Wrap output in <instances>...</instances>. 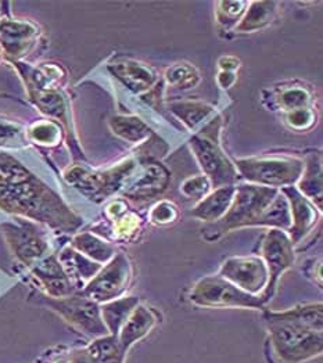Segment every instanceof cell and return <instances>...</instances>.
I'll return each instance as SVG.
<instances>
[{
  "label": "cell",
  "instance_id": "obj_25",
  "mask_svg": "<svg viewBox=\"0 0 323 363\" xmlns=\"http://www.w3.org/2000/svg\"><path fill=\"white\" fill-rule=\"evenodd\" d=\"M71 247L100 265L107 264L116 255V247L111 242H106L90 232L78 233L72 239Z\"/></svg>",
  "mask_w": 323,
  "mask_h": 363
},
{
  "label": "cell",
  "instance_id": "obj_22",
  "mask_svg": "<svg viewBox=\"0 0 323 363\" xmlns=\"http://www.w3.org/2000/svg\"><path fill=\"white\" fill-rule=\"evenodd\" d=\"M141 303L139 297H119L109 303H100L102 320L110 335L117 337L119 330L133 312V309Z\"/></svg>",
  "mask_w": 323,
  "mask_h": 363
},
{
  "label": "cell",
  "instance_id": "obj_32",
  "mask_svg": "<svg viewBox=\"0 0 323 363\" xmlns=\"http://www.w3.org/2000/svg\"><path fill=\"white\" fill-rule=\"evenodd\" d=\"M27 138L43 146H55L61 139L60 126L53 121H40L33 123L27 132Z\"/></svg>",
  "mask_w": 323,
  "mask_h": 363
},
{
  "label": "cell",
  "instance_id": "obj_13",
  "mask_svg": "<svg viewBox=\"0 0 323 363\" xmlns=\"http://www.w3.org/2000/svg\"><path fill=\"white\" fill-rule=\"evenodd\" d=\"M38 33V28L28 21L0 20V55L11 62H17L32 49Z\"/></svg>",
  "mask_w": 323,
  "mask_h": 363
},
{
  "label": "cell",
  "instance_id": "obj_35",
  "mask_svg": "<svg viewBox=\"0 0 323 363\" xmlns=\"http://www.w3.org/2000/svg\"><path fill=\"white\" fill-rule=\"evenodd\" d=\"M167 79L170 81V84L180 89H187L196 85V82L199 81V75L195 68L189 67L187 64H177L168 69Z\"/></svg>",
  "mask_w": 323,
  "mask_h": 363
},
{
  "label": "cell",
  "instance_id": "obj_5",
  "mask_svg": "<svg viewBox=\"0 0 323 363\" xmlns=\"http://www.w3.org/2000/svg\"><path fill=\"white\" fill-rule=\"evenodd\" d=\"M235 167L239 175L251 184L280 190L297 184L304 161L292 157H260L237 160Z\"/></svg>",
  "mask_w": 323,
  "mask_h": 363
},
{
  "label": "cell",
  "instance_id": "obj_7",
  "mask_svg": "<svg viewBox=\"0 0 323 363\" xmlns=\"http://www.w3.org/2000/svg\"><path fill=\"white\" fill-rule=\"evenodd\" d=\"M190 301L202 308H248L264 309L261 296H251L224 277L207 276L200 279L190 291Z\"/></svg>",
  "mask_w": 323,
  "mask_h": 363
},
{
  "label": "cell",
  "instance_id": "obj_1",
  "mask_svg": "<svg viewBox=\"0 0 323 363\" xmlns=\"http://www.w3.org/2000/svg\"><path fill=\"white\" fill-rule=\"evenodd\" d=\"M0 210L61 232H75L82 225V219L59 194L35 175L21 183L0 187Z\"/></svg>",
  "mask_w": 323,
  "mask_h": 363
},
{
  "label": "cell",
  "instance_id": "obj_17",
  "mask_svg": "<svg viewBox=\"0 0 323 363\" xmlns=\"http://www.w3.org/2000/svg\"><path fill=\"white\" fill-rule=\"evenodd\" d=\"M170 172L168 169L157 162L147 164L142 177L135 182L129 189H125L124 196L131 200H148L157 197L170 184Z\"/></svg>",
  "mask_w": 323,
  "mask_h": 363
},
{
  "label": "cell",
  "instance_id": "obj_40",
  "mask_svg": "<svg viewBox=\"0 0 323 363\" xmlns=\"http://www.w3.org/2000/svg\"><path fill=\"white\" fill-rule=\"evenodd\" d=\"M67 357H68V363H94L92 357L89 355L87 348L72 351V352L67 354Z\"/></svg>",
  "mask_w": 323,
  "mask_h": 363
},
{
  "label": "cell",
  "instance_id": "obj_14",
  "mask_svg": "<svg viewBox=\"0 0 323 363\" xmlns=\"http://www.w3.org/2000/svg\"><path fill=\"white\" fill-rule=\"evenodd\" d=\"M280 191L285 194V197L289 201L292 226L288 235L295 245L315 228V225L319 220L321 211L307 197H304L294 186L283 187L280 189Z\"/></svg>",
  "mask_w": 323,
  "mask_h": 363
},
{
  "label": "cell",
  "instance_id": "obj_39",
  "mask_svg": "<svg viewBox=\"0 0 323 363\" xmlns=\"http://www.w3.org/2000/svg\"><path fill=\"white\" fill-rule=\"evenodd\" d=\"M315 113L310 107H305L288 113L286 122L295 130H307L315 123Z\"/></svg>",
  "mask_w": 323,
  "mask_h": 363
},
{
  "label": "cell",
  "instance_id": "obj_16",
  "mask_svg": "<svg viewBox=\"0 0 323 363\" xmlns=\"http://www.w3.org/2000/svg\"><path fill=\"white\" fill-rule=\"evenodd\" d=\"M158 323V315L145 305H138L122 329L117 335L118 342L124 354L126 355L128 351L141 340H143L148 333L155 328Z\"/></svg>",
  "mask_w": 323,
  "mask_h": 363
},
{
  "label": "cell",
  "instance_id": "obj_36",
  "mask_svg": "<svg viewBox=\"0 0 323 363\" xmlns=\"http://www.w3.org/2000/svg\"><path fill=\"white\" fill-rule=\"evenodd\" d=\"M150 222L157 225V226H165L177 222L179 218V211H177L175 204L170 201H160L155 204L151 211H150Z\"/></svg>",
  "mask_w": 323,
  "mask_h": 363
},
{
  "label": "cell",
  "instance_id": "obj_3",
  "mask_svg": "<svg viewBox=\"0 0 323 363\" xmlns=\"http://www.w3.org/2000/svg\"><path fill=\"white\" fill-rule=\"evenodd\" d=\"M278 193L279 189L251 183L236 187L235 197L229 210L221 220L215 222L209 228L215 235L214 239L235 229L258 226L263 213L275 200Z\"/></svg>",
  "mask_w": 323,
  "mask_h": 363
},
{
  "label": "cell",
  "instance_id": "obj_20",
  "mask_svg": "<svg viewBox=\"0 0 323 363\" xmlns=\"http://www.w3.org/2000/svg\"><path fill=\"white\" fill-rule=\"evenodd\" d=\"M110 72L119 79L129 91L143 93L155 84V75L150 68L136 61H122L109 65Z\"/></svg>",
  "mask_w": 323,
  "mask_h": 363
},
{
  "label": "cell",
  "instance_id": "obj_19",
  "mask_svg": "<svg viewBox=\"0 0 323 363\" xmlns=\"http://www.w3.org/2000/svg\"><path fill=\"white\" fill-rule=\"evenodd\" d=\"M62 269L77 287V290L84 289L89 281L102 269V265L93 262L92 259L74 250L71 245L65 247L58 257Z\"/></svg>",
  "mask_w": 323,
  "mask_h": 363
},
{
  "label": "cell",
  "instance_id": "obj_6",
  "mask_svg": "<svg viewBox=\"0 0 323 363\" xmlns=\"http://www.w3.org/2000/svg\"><path fill=\"white\" fill-rule=\"evenodd\" d=\"M135 167L136 162L133 160H126L106 171H92L77 165L65 171L64 178L90 201L102 203L122 189V184L133 172Z\"/></svg>",
  "mask_w": 323,
  "mask_h": 363
},
{
  "label": "cell",
  "instance_id": "obj_34",
  "mask_svg": "<svg viewBox=\"0 0 323 363\" xmlns=\"http://www.w3.org/2000/svg\"><path fill=\"white\" fill-rule=\"evenodd\" d=\"M276 100H278L279 107H282L283 110L290 113L294 110L308 107L311 103V96L304 88H290V89L282 91Z\"/></svg>",
  "mask_w": 323,
  "mask_h": 363
},
{
  "label": "cell",
  "instance_id": "obj_27",
  "mask_svg": "<svg viewBox=\"0 0 323 363\" xmlns=\"http://www.w3.org/2000/svg\"><path fill=\"white\" fill-rule=\"evenodd\" d=\"M31 100L46 116L65 121L67 103L58 89H28Z\"/></svg>",
  "mask_w": 323,
  "mask_h": 363
},
{
  "label": "cell",
  "instance_id": "obj_18",
  "mask_svg": "<svg viewBox=\"0 0 323 363\" xmlns=\"http://www.w3.org/2000/svg\"><path fill=\"white\" fill-rule=\"evenodd\" d=\"M235 191L236 186H224L215 189L197 203L190 215L208 223H215L221 220L234 201Z\"/></svg>",
  "mask_w": 323,
  "mask_h": 363
},
{
  "label": "cell",
  "instance_id": "obj_23",
  "mask_svg": "<svg viewBox=\"0 0 323 363\" xmlns=\"http://www.w3.org/2000/svg\"><path fill=\"white\" fill-rule=\"evenodd\" d=\"M264 318L280 319V320H289V322H294V323L304 325V326L311 328V329H314V330L323 332L322 303L298 305V306H295V308L288 309V311H283V312L265 311Z\"/></svg>",
  "mask_w": 323,
  "mask_h": 363
},
{
  "label": "cell",
  "instance_id": "obj_4",
  "mask_svg": "<svg viewBox=\"0 0 323 363\" xmlns=\"http://www.w3.org/2000/svg\"><path fill=\"white\" fill-rule=\"evenodd\" d=\"M219 125L221 117L209 122L190 140V147L202 169L204 171V177L208 178L211 186L217 189L224 186H235L239 179L235 164L222 152L218 143Z\"/></svg>",
  "mask_w": 323,
  "mask_h": 363
},
{
  "label": "cell",
  "instance_id": "obj_29",
  "mask_svg": "<svg viewBox=\"0 0 323 363\" xmlns=\"http://www.w3.org/2000/svg\"><path fill=\"white\" fill-rule=\"evenodd\" d=\"M258 226H268L270 229H280L285 232L290 230L292 218H290V207L285 194L279 190L275 200L265 210Z\"/></svg>",
  "mask_w": 323,
  "mask_h": 363
},
{
  "label": "cell",
  "instance_id": "obj_28",
  "mask_svg": "<svg viewBox=\"0 0 323 363\" xmlns=\"http://www.w3.org/2000/svg\"><path fill=\"white\" fill-rule=\"evenodd\" d=\"M87 350L94 363H124L126 358L119 347L117 337L110 334L94 338Z\"/></svg>",
  "mask_w": 323,
  "mask_h": 363
},
{
  "label": "cell",
  "instance_id": "obj_15",
  "mask_svg": "<svg viewBox=\"0 0 323 363\" xmlns=\"http://www.w3.org/2000/svg\"><path fill=\"white\" fill-rule=\"evenodd\" d=\"M32 274L46 291L48 297L62 298L77 293V287L72 284L56 255L43 258L32 268Z\"/></svg>",
  "mask_w": 323,
  "mask_h": 363
},
{
  "label": "cell",
  "instance_id": "obj_31",
  "mask_svg": "<svg viewBox=\"0 0 323 363\" xmlns=\"http://www.w3.org/2000/svg\"><path fill=\"white\" fill-rule=\"evenodd\" d=\"M248 1H218L217 21L222 28H234L246 13Z\"/></svg>",
  "mask_w": 323,
  "mask_h": 363
},
{
  "label": "cell",
  "instance_id": "obj_37",
  "mask_svg": "<svg viewBox=\"0 0 323 363\" xmlns=\"http://www.w3.org/2000/svg\"><path fill=\"white\" fill-rule=\"evenodd\" d=\"M139 220L141 219L136 215L128 211L114 219V238L124 240L132 238L139 230Z\"/></svg>",
  "mask_w": 323,
  "mask_h": 363
},
{
  "label": "cell",
  "instance_id": "obj_41",
  "mask_svg": "<svg viewBox=\"0 0 323 363\" xmlns=\"http://www.w3.org/2000/svg\"><path fill=\"white\" fill-rule=\"evenodd\" d=\"M236 75L234 71H221L218 75V84L221 88L228 89L235 84Z\"/></svg>",
  "mask_w": 323,
  "mask_h": 363
},
{
  "label": "cell",
  "instance_id": "obj_2",
  "mask_svg": "<svg viewBox=\"0 0 323 363\" xmlns=\"http://www.w3.org/2000/svg\"><path fill=\"white\" fill-rule=\"evenodd\" d=\"M270 354L278 363H305L321 357L323 332L289 320L264 318Z\"/></svg>",
  "mask_w": 323,
  "mask_h": 363
},
{
  "label": "cell",
  "instance_id": "obj_33",
  "mask_svg": "<svg viewBox=\"0 0 323 363\" xmlns=\"http://www.w3.org/2000/svg\"><path fill=\"white\" fill-rule=\"evenodd\" d=\"M27 146V132L14 122L0 120V147L23 149Z\"/></svg>",
  "mask_w": 323,
  "mask_h": 363
},
{
  "label": "cell",
  "instance_id": "obj_12",
  "mask_svg": "<svg viewBox=\"0 0 323 363\" xmlns=\"http://www.w3.org/2000/svg\"><path fill=\"white\" fill-rule=\"evenodd\" d=\"M219 276L251 296H261L268 284L264 261L254 255L226 259L219 269Z\"/></svg>",
  "mask_w": 323,
  "mask_h": 363
},
{
  "label": "cell",
  "instance_id": "obj_30",
  "mask_svg": "<svg viewBox=\"0 0 323 363\" xmlns=\"http://www.w3.org/2000/svg\"><path fill=\"white\" fill-rule=\"evenodd\" d=\"M110 126L117 136L129 143H141L151 135V129L138 117H114Z\"/></svg>",
  "mask_w": 323,
  "mask_h": 363
},
{
  "label": "cell",
  "instance_id": "obj_8",
  "mask_svg": "<svg viewBox=\"0 0 323 363\" xmlns=\"http://www.w3.org/2000/svg\"><path fill=\"white\" fill-rule=\"evenodd\" d=\"M42 303L59 313L67 323L89 338L94 340L109 334L102 320L100 303H94L82 294L75 293L62 298L45 296L42 297Z\"/></svg>",
  "mask_w": 323,
  "mask_h": 363
},
{
  "label": "cell",
  "instance_id": "obj_11",
  "mask_svg": "<svg viewBox=\"0 0 323 363\" xmlns=\"http://www.w3.org/2000/svg\"><path fill=\"white\" fill-rule=\"evenodd\" d=\"M132 280V265L126 254L118 252L82 289V296L104 303L122 297Z\"/></svg>",
  "mask_w": 323,
  "mask_h": 363
},
{
  "label": "cell",
  "instance_id": "obj_10",
  "mask_svg": "<svg viewBox=\"0 0 323 363\" xmlns=\"http://www.w3.org/2000/svg\"><path fill=\"white\" fill-rule=\"evenodd\" d=\"M260 258L264 261L268 271V284L261 294V298L265 303H268L276 291L280 276L293 267L295 251L288 232L280 229H269L260 244Z\"/></svg>",
  "mask_w": 323,
  "mask_h": 363
},
{
  "label": "cell",
  "instance_id": "obj_9",
  "mask_svg": "<svg viewBox=\"0 0 323 363\" xmlns=\"http://www.w3.org/2000/svg\"><path fill=\"white\" fill-rule=\"evenodd\" d=\"M3 236L14 258L24 267L33 268L46 258L49 242L46 235L28 219H16L1 225Z\"/></svg>",
  "mask_w": 323,
  "mask_h": 363
},
{
  "label": "cell",
  "instance_id": "obj_26",
  "mask_svg": "<svg viewBox=\"0 0 323 363\" xmlns=\"http://www.w3.org/2000/svg\"><path fill=\"white\" fill-rule=\"evenodd\" d=\"M170 110L183 122L190 130L196 129L206 120H214L215 108L206 103L200 101H177L170 104Z\"/></svg>",
  "mask_w": 323,
  "mask_h": 363
},
{
  "label": "cell",
  "instance_id": "obj_21",
  "mask_svg": "<svg viewBox=\"0 0 323 363\" xmlns=\"http://www.w3.org/2000/svg\"><path fill=\"white\" fill-rule=\"evenodd\" d=\"M297 190L307 197L319 211L322 210V158L321 154H310L297 182Z\"/></svg>",
  "mask_w": 323,
  "mask_h": 363
},
{
  "label": "cell",
  "instance_id": "obj_24",
  "mask_svg": "<svg viewBox=\"0 0 323 363\" xmlns=\"http://www.w3.org/2000/svg\"><path fill=\"white\" fill-rule=\"evenodd\" d=\"M247 7V11L235 27V32L237 33H248L263 30L275 20L278 14L276 1H251Z\"/></svg>",
  "mask_w": 323,
  "mask_h": 363
},
{
  "label": "cell",
  "instance_id": "obj_38",
  "mask_svg": "<svg viewBox=\"0 0 323 363\" xmlns=\"http://www.w3.org/2000/svg\"><path fill=\"white\" fill-rule=\"evenodd\" d=\"M211 183L204 175L189 178L182 183L180 191L186 199H203L208 194Z\"/></svg>",
  "mask_w": 323,
  "mask_h": 363
}]
</instances>
